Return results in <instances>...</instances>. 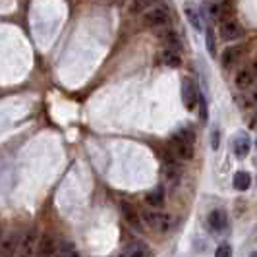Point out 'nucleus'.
<instances>
[{
    "mask_svg": "<svg viewBox=\"0 0 257 257\" xmlns=\"http://www.w3.org/2000/svg\"><path fill=\"white\" fill-rule=\"evenodd\" d=\"M213 149H219V132H213Z\"/></svg>",
    "mask_w": 257,
    "mask_h": 257,
    "instance_id": "393cba45",
    "label": "nucleus"
},
{
    "mask_svg": "<svg viewBox=\"0 0 257 257\" xmlns=\"http://www.w3.org/2000/svg\"><path fill=\"white\" fill-rule=\"evenodd\" d=\"M193 138H190L186 132H180L176 136L170 138V149L182 161H190L193 157V147H192Z\"/></svg>",
    "mask_w": 257,
    "mask_h": 257,
    "instance_id": "f257e3e1",
    "label": "nucleus"
},
{
    "mask_svg": "<svg viewBox=\"0 0 257 257\" xmlns=\"http://www.w3.org/2000/svg\"><path fill=\"white\" fill-rule=\"evenodd\" d=\"M251 126H255L257 128V112H255V116H253V120H251Z\"/></svg>",
    "mask_w": 257,
    "mask_h": 257,
    "instance_id": "bb28decb",
    "label": "nucleus"
},
{
    "mask_svg": "<svg viewBox=\"0 0 257 257\" xmlns=\"http://www.w3.org/2000/svg\"><path fill=\"white\" fill-rule=\"evenodd\" d=\"M20 251V240L18 236H6L0 240V257H16Z\"/></svg>",
    "mask_w": 257,
    "mask_h": 257,
    "instance_id": "6e6552de",
    "label": "nucleus"
},
{
    "mask_svg": "<svg viewBox=\"0 0 257 257\" xmlns=\"http://www.w3.org/2000/svg\"><path fill=\"white\" fill-rule=\"evenodd\" d=\"M143 22L149 27H167L170 24V16L165 8H155L143 16Z\"/></svg>",
    "mask_w": 257,
    "mask_h": 257,
    "instance_id": "20e7f679",
    "label": "nucleus"
},
{
    "mask_svg": "<svg viewBox=\"0 0 257 257\" xmlns=\"http://www.w3.org/2000/svg\"><path fill=\"white\" fill-rule=\"evenodd\" d=\"M145 201L149 203L151 207H163L165 205V190L163 188H155L153 192H149L145 195Z\"/></svg>",
    "mask_w": 257,
    "mask_h": 257,
    "instance_id": "f3484780",
    "label": "nucleus"
},
{
    "mask_svg": "<svg viewBox=\"0 0 257 257\" xmlns=\"http://www.w3.org/2000/svg\"><path fill=\"white\" fill-rule=\"evenodd\" d=\"M234 188L238 190V192H245L249 186H251V176H249V172H245V170H240V172H236L234 174Z\"/></svg>",
    "mask_w": 257,
    "mask_h": 257,
    "instance_id": "2eb2a0df",
    "label": "nucleus"
},
{
    "mask_svg": "<svg viewBox=\"0 0 257 257\" xmlns=\"http://www.w3.org/2000/svg\"><path fill=\"white\" fill-rule=\"evenodd\" d=\"M215 257H232V245L230 244H220L215 251Z\"/></svg>",
    "mask_w": 257,
    "mask_h": 257,
    "instance_id": "4be33fe9",
    "label": "nucleus"
},
{
    "mask_svg": "<svg viewBox=\"0 0 257 257\" xmlns=\"http://www.w3.org/2000/svg\"><path fill=\"white\" fill-rule=\"evenodd\" d=\"M143 222L155 232H168L172 228V217L163 211H145Z\"/></svg>",
    "mask_w": 257,
    "mask_h": 257,
    "instance_id": "f03ea898",
    "label": "nucleus"
},
{
    "mask_svg": "<svg viewBox=\"0 0 257 257\" xmlns=\"http://www.w3.org/2000/svg\"><path fill=\"white\" fill-rule=\"evenodd\" d=\"M255 83V70L251 68H242L238 74H236V87L238 89H249L251 85Z\"/></svg>",
    "mask_w": 257,
    "mask_h": 257,
    "instance_id": "9b49d317",
    "label": "nucleus"
},
{
    "mask_svg": "<svg viewBox=\"0 0 257 257\" xmlns=\"http://www.w3.org/2000/svg\"><path fill=\"white\" fill-rule=\"evenodd\" d=\"M122 215H124V219H126V222H128L132 228L142 230V219H140V215L136 213V209L130 205V203H122Z\"/></svg>",
    "mask_w": 257,
    "mask_h": 257,
    "instance_id": "f8f14e48",
    "label": "nucleus"
},
{
    "mask_svg": "<svg viewBox=\"0 0 257 257\" xmlns=\"http://www.w3.org/2000/svg\"><path fill=\"white\" fill-rule=\"evenodd\" d=\"M149 4H151V0H134L132 6H130V10H132V12H140L143 8H147Z\"/></svg>",
    "mask_w": 257,
    "mask_h": 257,
    "instance_id": "5701e85b",
    "label": "nucleus"
},
{
    "mask_svg": "<svg viewBox=\"0 0 257 257\" xmlns=\"http://www.w3.org/2000/svg\"><path fill=\"white\" fill-rule=\"evenodd\" d=\"M199 108H201V112H199V116H201V120H207V104H205V97H203V93H199Z\"/></svg>",
    "mask_w": 257,
    "mask_h": 257,
    "instance_id": "b1692460",
    "label": "nucleus"
},
{
    "mask_svg": "<svg viewBox=\"0 0 257 257\" xmlns=\"http://www.w3.org/2000/svg\"><path fill=\"white\" fill-rule=\"evenodd\" d=\"M253 103H257V87L253 89V93L249 95V101H247V104H253Z\"/></svg>",
    "mask_w": 257,
    "mask_h": 257,
    "instance_id": "a878e982",
    "label": "nucleus"
},
{
    "mask_svg": "<svg viewBox=\"0 0 257 257\" xmlns=\"http://www.w3.org/2000/svg\"><path fill=\"white\" fill-rule=\"evenodd\" d=\"M118 257H151V247L145 242H130Z\"/></svg>",
    "mask_w": 257,
    "mask_h": 257,
    "instance_id": "0eeeda50",
    "label": "nucleus"
},
{
    "mask_svg": "<svg viewBox=\"0 0 257 257\" xmlns=\"http://www.w3.org/2000/svg\"><path fill=\"white\" fill-rule=\"evenodd\" d=\"M199 93L201 91L197 89V85H195V81L192 77H184L182 79V103L188 110L195 108V104L199 101Z\"/></svg>",
    "mask_w": 257,
    "mask_h": 257,
    "instance_id": "7ed1b4c3",
    "label": "nucleus"
},
{
    "mask_svg": "<svg viewBox=\"0 0 257 257\" xmlns=\"http://www.w3.org/2000/svg\"><path fill=\"white\" fill-rule=\"evenodd\" d=\"M54 257H81V255L77 253V249L74 247V244L62 242V244L58 245V249L54 251Z\"/></svg>",
    "mask_w": 257,
    "mask_h": 257,
    "instance_id": "6ab92c4d",
    "label": "nucleus"
},
{
    "mask_svg": "<svg viewBox=\"0 0 257 257\" xmlns=\"http://www.w3.org/2000/svg\"><path fill=\"white\" fill-rule=\"evenodd\" d=\"M37 230L31 228L24 234V238L20 240V257H31L35 251H37Z\"/></svg>",
    "mask_w": 257,
    "mask_h": 257,
    "instance_id": "423d86ee",
    "label": "nucleus"
},
{
    "mask_svg": "<svg viewBox=\"0 0 257 257\" xmlns=\"http://www.w3.org/2000/svg\"><path fill=\"white\" fill-rule=\"evenodd\" d=\"M184 12H186V16H188V22L192 24L193 29H201V16H199L197 6H193V4H186Z\"/></svg>",
    "mask_w": 257,
    "mask_h": 257,
    "instance_id": "a211bd4d",
    "label": "nucleus"
},
{
    "mask_svg": "<svg viewBox=\"0 0 257 257\" xmlns=\"http://www.w3.org/2000/svg\"><path fill=\"white\" fill-rule=\"evenodd\" d=\"M219 33L224 41H236V39L244 35V27L240 26L236 20H224L219 27Z\"/></svg>",
    "mask_w": 257,
    "mask_h": 257,
    "instance_id": "39448f33",
    "label": "nucleus"
},
{
    "mask_svg": "<svg viewBox=\"0 0 257 257\" xmlns=\"http://www.w3.org/2000/svg\"><path fill=\"white\" fill-rule=\"evenodd\" d=\"M249 149H251V142L245 134H238L234 140H232V151L238 159H245L249 155Z\"/></svg>",
    "mask_w": 257,
    "mask_h": 257,
    "instance_id": "1a4fd4ad",
    "label": "nucleus"
},
{
    "mask_svg": "<svg viewBox=\"0 0 257 257\" xmlns=\"http://www.w3.org/2000/svg\"><path fill=\"white\" fill-rule=\"evenodd\" d=\"M163 41L167 43V45H168L167 49H170V51H176V52L182 51V43H180V39H178V35H176V33H172V31L163 33Z\"/></svg>",
    "mask_w": 257,
    "mask_h": 257,
    "instance_id": "aec40b11",
    "label": "nucleus"
},
{
    "mask_svg": "<svg viewBox=\"0 0 257 257\" xmlns=\"http://www.w3.org/2000/svg\"><path fill=\"white\" fill-rule=\"evenodd\" d=\"M255 145H257V142H255Z\"/></svg>",
    "mask_w": 257,
    "mask_h": 257,
    "instance_id": "cd10ccee",
    "label": "nucleus"
},
{
    "mask_svg": "<svg viewBox=\"0 0 257 257\" xmlns=\"http://www.w3.org/2000/svg\"><path fill=\"white\" fill-rule=\"evenodd\" d=\"M240 54H242V49L228 47V49H224V51H222V58H220V62H222V66H224V68H232V66L238 62Z\"/></svg>",
    "mask_w": 257,
    "mask_h": 257,
    "instance_id": "4468645a",
    "label": "nucleus"
},
{
    "mask_svg": "<svg viewBox=\"0 0 257 257\" xmlns=\"http://www.w3.org/2000/svg\"><path fill=\"white\" fill-rule=\"evenodd\" d=\"M205 43H207V51H209V54H211V56H215L217 51H215V33H213V27H207Z\"/></svg>",
    "mask_w": 257,
    "mask_h": 257,
    "instance_id": "412c9836",
    "label": "nucleus"
},
{
    "mask_svg": "<svg viewBox=\"0 0 257 257\" xmlns=\"http://www.w3.org/2000/svg\"><path fill=\"white\" fill-rule=\"evenodd\" d=\"M207 222H209V226H211L215 232H220V230H224V228H226L228 217H226V213H224L222 209H215V211H211V213H209Z\"/></svg>",
    "mask_w": 257,
    "mask_h": 257,
    "instance_id": "9d476101",
    "label": "nucleus"
},
{
    "mask_svg": "<svg viewBox=\"0 0 257 257\" xmlns=\"http://www.w3.org/2000/svg\"><path fill=\"white\" fill-rule=\"evenodd\" d=\"M161 58H163L165 66H168V68H180L182 66V56H180V52H176V51L165 49L163 54H161Z\"/></svg>",
    "mask_w": 257,
    "mask_h": 257,
    "instance_id": "dca6fc26",
    "label": "nucleus"
},
{
    "mask_svg": "<svg viewBox=\"0 0 257 257\" xmlns=\"http://www.w3.org/2000/svg\"><path fill=\"white\" fill-rule=\"evenodd\" d=\"M54 242H52L51 236H43L37 244V257H54Z\"/></svg>",
    "mask_w": 257,
    "mask_h": 257,
    "instance_id": "ddd939ff",
    "label": "nucleus"
}]
</instances>
